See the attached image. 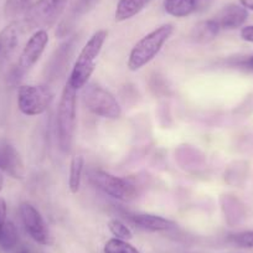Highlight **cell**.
<instances>
[{
  "mask_svg": "<svg viewBox=\"0 0 253 253\" xmlns=\"http://www.w3.org/2000/svg\"><path fill=\"white\" fill-rule=\"evenodd\" d=\"M69 0H36L24 13L23 24L26 30H46L60 20Z\"/></svg>",
  "mask_w": 253,
  "mask_h": 253,
  "instance_id": "4",
  "label": "cell"
},
{
  "mask_svg": "<svg viewBox=\"0 0 253 253\" xmlns=\"http://www.w3.org/2000/svg\"><path fill=\"white\" fill-rule=\"evenodd\" d=\"M31 5V0H6L4 13L6 18H15L24 14Z\"/></svg>",
  "mask_w": 253,
  "mask_h": 253,
  "instance_id": "20",
  "label": "cell"
},
{
  "mask_svg": "<svg viewBox=\"0 0 253 253\" xmlns=\"http://www.w3.org/2000/svg\"><path fill=\"white\" fill-rule=\"evenodd\" d=\"M3 186H4V171L3 169L0 168V191L3 190Z\"/></svg>",
  "mask_w": 253,
  "mask_h": 253,
  "instance_id": "27",
  "label": "cell"
},
{
  "mask_svg": "<svg viewBox=\"0 0 253 253\" xmlns=\"http://www.w3.org/2000/svg\"><path fill=\"white\" fill-rule=\"evenodd\" d=\"M130 221L137 227L142 230L149 231V232H163L175 228V222L162 217V216L150 215V213H133L129 216Z\"/></svg>",
  "mask_w": 253,
  "mask_h": 253,
  "instance_id": "13",
  "label": "cell"
},
{
  "mask_svg": "<svg viewBox=\"0 0 253 253\" xmlns=\"http://www.w3.org/2000/svg\"><path fill=\"white\" fill-rule=\"evenodd\" d=\"M152 0H119L117 4L114 18L116 21L129 20L140 13Z\"/></svg>",
  "mask_w": 253,
  "mask_h": 253,
  "instance_id": "15",
  "label": "cell"
},
{
  "mask_svg": "<svg viewBox=\"0 0 253 253\" xmlns=\"http://www.w3.org/2000/svg\"><path fill=\"white\" fill-rule=\"evenodd\" d=\"M84 88V102L91 113L104 119H118L122 116L121 104L108 89L94 84Z\"/></svg>",
  "mask_w": 253,
  "mask_h": 253,
  "instance_id": "5",
  "label": "cell"
},
{
  "mask_svg": "<svg viewBox=\"0 0 253 253\" xmlns=\"http://www.w3.org/2000/svg\"><path fill=\"white\" fill-rule=\"evenodd\" d=\"M107 38H108V31L104 29L96 31L80 51L72 67L71 75L67 80L74 88L81 89L88 84L89 79L96 70L97 60Z\"/></svg>",
  "mask_w": 253,
  "mask_h": 253,
  "instance_id": "1",
  "label": "cell"
},
{
  "mask_svg": "<svg viewBox=\"0 0 253 253\" xmlns=\"http://www.w3.org/2000/svg\"><path fill=\"white\" fill-rule=\"evenodd\" d=\"M211 0H164V9L174 18H186L210 5Z\"/></svg>",
  "mask_w": 253,
  "mask_h": 253,
  "instance_id": "12",
  "label": "cell"
},
{
  "mask_svg": "<svg viewBox=\"0 0 253 253\" xmlns=\"http://www.w3.org/2000/svg\"><path fill=\"white\" fill-rule=\"evenodd\" d=\"M88 179L94 187L117 200L132 201L137 198V190L132 182L123 177L109 174L104 170H91Z\"/></svg>",
  "mask_w": 253,
  "mask_h": 253,
  "instance_id": "7",
  "label": "cell"
},
{
  "mask_svg": "<svg viewBox=\"0 0 253 253\" xmlns=\"http://www.w3.org/2000/svg\"><path fill=\"white\" fill-rule=\"evenodd\" d=\"M48 43V34L46 30H38L31 35L25 47L21 51L15 69L11 74V80L19 81L26 72L30 71L35 66L40 57L42 56L46 46Z\"/></svg>",
  "mask_w": 253,
  "mask_h": 253,
  "instance_id": "8",
  "label": "cell"
},
{
  "mask_svg": "<svg viewBox=\"0 0 253 253\" xmlns=\"http://www.w3.org/2000/svg\"><path fill=\"white\" fill-rule=\"evenodd\" d=\"M242 66L246 67V69L251 70V71H253V55L248 56V57L243 61Z\"/></svg>",
  "mask_w": 253,
  "mask_h": 253,
  "instance_id": "25",
  "label": "cell"
},
{
  "mask_svg": "<svg viewBox=\"0 0 253 253\" xmlns=\"http://www.w3.org/2000/svg\"><path fill=\"white\" fill-rule=\"evenodd\" d=\"M6 215H8V208L4 199L0 198V232L3 230L4 225L6 222Z\"/></svg>",
  "mask_w": 253,
  "mask_h": 253,
  "instance_id": "24",
  "label": "cell"
},
{
  "mask_svg": "<svg viewBox=\"0 0 253 253\" xmlns=\"http://www.w3.org/2000/svg\"><path fill=\"white\" fill-rule=\"evenodd\" d=\"M248 19V10L241 4H228L218 13L215 20L221 30H235L242 28Z\"/></svg>",
  "mask_w": 253,
  "mask_h": 253,
  "instance_id": "11",
  "label": "cell"
},
{
  "mask_svg": "<svg viewBox=\"0 0 253 253\" xmlns=\"http://www.w3.org/2000/svg\"><path fill=\"white\" fill-rule=\"evenodd\" d=\"M77 122V89L66 82L61 93L56 113L58 144L65 153H69L74 143Z\"/></svg>",
  "mask_w": 253,
  "mask_h": 253,
  "instance_id": "2",
  "label": "cell"
},
{
  "mask_svg": "<svg viewBox=\"0 0 253 253\" xmlns=\"http://www.w3.org/2000/svg\"><path fill=\"white\" fill-rule=\"evenodd\" d=\"M19 241V233L15 225L11 221H6L0 232V248L4 251H11L16 247Z\"/></svg>",
  "mask_w": 253,
  "mask_h": 253,
  "instance_id": "18",
  "label": "cell"
},
{
  "mask_svg": "<svg viewBox=\"0 0 253 253\" xmlns=\"http://www.w3.org/2000/svg\"><path fill=\"white\" fill-rule=\"evenodd\" d=\"M228 242L238 248H253V230L241 231L228 236Z\"/></svg>",
  "mask_w": 253,
  "mask_h": 253,
  "instance_id": "22",
  "label": "cell"
},
{
  "mask_svg": "<svg viewBox=\"0 0 253 253\" xmlns=\"http://www.w3.org/2000/svg\"><path fill=\"white\" fill-rule=\"evenodd\" d=\"M240 4L242 6H245L247 10L253 11V0H240Z\"/></svg>",
  "mask_w": 253,
  "mask_h": 253,
  "instance_id": "26",
  "label": "cell"
},
{
  "mask_svg": "<svg viewBox=\"0 0 253 253\" xmlns=\"http://www.w3.org/2000/svg\"><path fill=\"white\" fill-rule=\"evenodd\" d=\"M103 253H140L137 247L130 245L128 241L119 240V238H111L104 243Z\"/></svg>",
  "mask_w": 253,
  "mask_h": 253,
  "instance_id": "19",
  "label": "cell"
},
{
  "mask_svg": "<svg viewBox=\"0 0 253 253\" xmlns=\"http://www.w3.org/2000/svg\"><path fill=\"white\" fill-rule=\"evenodd\" d=\"M220 30V26L216 23L215 19H209V20H204L196 24L193 30V38L198 42H210L218 35Z\"/></svg>",
  "mask_w": 253,
  "mask_h": 253,
  "instance_id": "16",
  "label": "cell"
},
{
  "mask_svg": "<svg viewBox=\"0 0 253 253\" xmlns=\"http://www.w3.org/2000/svg\"><path fill=\"white\" fill-rule=\"evenodd\" d=\"M240 35L243 41H247V42L253 43V25L243 26V28L241 29Z\"/></svg>",
  "mask_w": 253,
  "mask_h": 253,
  "instance_id": "23",
  "label": "cell"
},
{
  "mask_svg": "<svg viewBox=\"0 0 253 253\" xmlns=\"http://www.w3.org/2000/svg\"><path fill=\"white\" fill-rule=\"evenodd\" d=\"M108 230L112 235L116 238L124 241H129L133 238V233L130 231V228L126 225V223L122 222L121 220H117V218H112L108 222Z\"/></svg>",
  "mask_w": 253,
  "mask_h": 253,
  "instance_id": "21",
  "label": "cell"
},
{
  "mask_svg": "<svg viewBox=\"0 0 253 253\" xmlns=\"http://www.w3.org/2000/svg\"><path fill=\"white\" fill-rule=\"evenodd\" d=\"M52 101L53 92L45 84H23L18 89L19 111L28 117L43 114Z\"/></svg>",
  "mask_w": 253,
  "mask_h": 253,
  "instance_id": "6",
  "label": "cell"
},
{
  "mask_svg": "<svg viewBox=\"0 0 253 253\" xmlns=\"http://www.w3.org/2000/svg\"><path fill=\"white\" fill-rule=\"evenodd\" d=\"M172 33L174 26L171 24H164L143 36L130 51L128 57V69L130 71H138L147 66L162 51Z\"/></svg>",
  "mask_w": 253,
  "mask_h": 253,
  "instance_id": "3",
  "label": "cell"
},
{
  "mask_svg": "<svg viewBox=\"0 0 253 253\" xmlns=\"http://www.w3.org/2000/svg\"><path fill=\"white\" fill-rule=\"evenodd\" d=\"M84 159L82 155H74L70 163V176L69 187L72 194H77L80 191L82 182V174H84Z\"/></svg>",
  "mask_w": 253,
  "mask_h": 253,
  "instance_id": "17",
  "label": "cell"
},
{
  "mask_svg": "<svg viewBox=\"0 0 253 253\" xmlns=\"http://www.w3.org/2000/svg\"><path fill=\"white\" fill-rule=\"evenodd\" d=\"M19 30V24L13 21L0 31V66L9 60L18 47Z\"/></svg>",
  "mask_w": 253,
  "mask_h": 253,
  "instance_id": "14",
  "label": "cell"
},
{
  "mask_svg": "<svg viewBox=\"0 0 253 253\" xmlns=\"http://www.w3.org/2000/svg\"><path fill=\"white\" fill-rule=\"evenodd\" d=\"M21 221L26 232L36 243L48 246L51 243V233L47 223L43 220L40 211L29 203H23L19 209Z\"/></svg>",
  "mask_w": 253,
  "mask_h": 253,
  "instance_id": "9",
  "label": "cell"
},
{
  "mask_svg": "<svg viewBox=\"0 0 253 253\" xmlns=\"http://www.w3.org/2000/svg\"><path fill=\"white\" fill-rule=\"evenodd\" d=\"M0 168L14 179L20 180L25 176V164L20 153L8 143L0 145Z\"/></svg>",
  "mask_w": 253,
  "mask_h": 253,
  "instance_id": "10",
  "label": "cell"
},
{
  "mask_svg": "<svg viewBox=\"0 0 253 253\" xmlns=\"http://www.w3.org/2000/svg\"><path fill=\"white\" fill-rule=\"evenodd\" d=\"M19 253H29V251L26 250V248H23V250H21Z\"/></svg>",
  "mask_w": 253,
  "mask_h": 253,
  "instance_id": "28",
  "label": "cell"
}]
</instances>
